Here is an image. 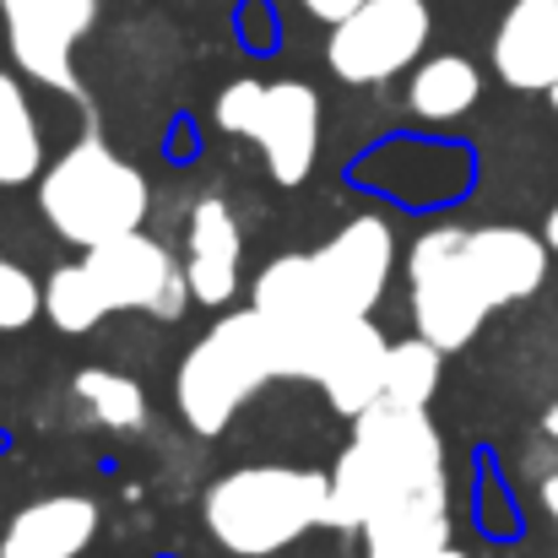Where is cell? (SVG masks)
Masks as SVG:
<instances>
[{
	"mask_svg": "<svg viewBox=\"0 0 558 558\" xmlns=\"http://www.w3.org/2000/svg\"><path fill=\"white\" fill-rule=\"evenodd\" d=\"M390 266H396V233L385 217L364 211L348 228H337L315 255H282L255 277L250 310L266 315L271 331L282 337L288 379H310L315 348L337 326L369 320L390 282Z\"/></svg>",
	"mask_w": 558,
	"mask_h": 558,
	"instance_id": "1",
	"label": "cell"
},
{
	"mask_svg": "<svg viewBox=\"0 0 558 558\" xmlns=\"http://www.w3.org/2000/svg\"><path fill=\"white\" fill-rule=\"evenodd\" d=\"M423 488H450L445 483V445L428 412L374 401L369 412L353 417V439L337 456L331 472V499H326V526L337 532H364L374 510L423 494Z\"/></svg>",
	"mask_w": 558,
	"mask_h": 558,
	"instance_id": "2",
	"label": "cell"
},
{
	"mask_svg": "<svg viewBox=\"0 0 558 558\" xmlns=\"http://www.w3.org/2000/svg\"><path fill=\"white\" fill-rule=\"evenodd\" d=\"M331 477L304 466H239L217 477L201 499L211 543L233 558H271L326 526Z\"/></svg>",
	"mask_w": 558,
	"mask_h": 558,
	"instance_id": "3",
	"label": "cell"
},
{
	"mask_svg": "<svg viewBox=\"0 0 558 558\" xmlns=\"http://www.w3.org/2000/svg\"><path fill=\"white\" fill-rule=\"evenodd\" d=\"M153 190L142 180L136 163H125L109 142L82 136L76 147H65L49 174L38 180V211L44 222L76 244V250H98L109 239H125L142 228Z\"/></svg>",
	"mask_w": 558,
	"mask_h": 558,
	"instance_id": "4",
	"label": "cell"
},
{
	"mask_svg": "<svg viewBox=\"0 0 558 558\" xmlns=\"http://www.w3.org/2000/svg\"><path fill=\"white\" fill-rule=\"evenodd\" d=\"M271 379H288V353H282V337L271 331L266 315L255 310H239L228 315L222 326H211L180 364L174 379V401H180V417H185L195 434H222L239 407L266 390Z\"/></svg>",
	"mask_w": 558,
	"mask_h": 558,
	"instance_id": "5",
	"label": "cell"
},
{
	"mask_svg": "<svg viewBox=\"0 0 558 558\" xmlns=\"http://www.w3.org/2000/svg\"><path fill=\"white\" fill-rule=\"evenodd\" d=\"M217 125L255 142L277 185H304L320 158V98L304 82L239 76L217 93Z\"/></svg>",
	"mask_w": 558,
	"mask_h": 558,
	"instance_id": "6",
	"label": "cell"
},
{
	"mask_svg": "<svg viewBox=\"0 0 558 558\" xmlns=\"http://www.w3.org/2000/svg\"><path fill=\"white\" fill-rule=\"evenodd\" d=\"M407 288H412V326L439 353L466 348L494 315L466 255V228H428L407 255Z\"/></svg>",
	"mask_w": 558,
	"mask_h": 558,
	"instance_id": "7",
	"label": "cell"
},
{
	"mask_svg": "<svg viewBox=\"0 0 558 558\" xmlns=\"http://www.w3.org/2000/svg\"><path fill=\"white\" fill-rule=\"evenodd\" d=\"M428 33H434L428 0H364L348 22L331 27L326 65L348 87H379L423 60Z\"/></svg>",
	"mask_w": 558,
	"mask_h": 558,
	"instance_id": "8",
	"label": "cell"
},
{
	"mask_svg": "<svg viewBox=\"0 0 558 558\" xmlns=\"http://www.w3.org/2000/svg\"><path fill=\"white\" fill-rule=\"evenodd\" d=\"M87 277L98 282V299L104 310H142V315H158V320H174L185 315L190 304V282L185 266L174 260L169 244H158L153 233H125V239H109L98 250L82 255Z\"/></svg>",
	"mask_w": 558,
	"mask_h": 558,
	"instance_id": "9",
	"label": "cell"
},
{
	"mask_svg": "<svg viewBox=\"0 0 558 558\" xmlns=\"http://www.w3.org/2000/svg\"><path fill=\"white\" fill-rule=\"evenodd\" d=\"M0 22H5V44L22 76L82 98L76 44L93 33L98 0H0Z\"/></svg>",
	"mask_w": 558,
	"mask_h": 558,
	"instance_id": "10",
	"label": "cell"
},
{
	"mask_svg": "<svg viewBox=\"0 0 558 558\" xmlns=\"http://www.w3.org/2000/svg\"><path fill=\"white\" fill-rule=\"evenodd\" d=\"M385 331L374 320H348L337 326L320 348H315V364H310V379L326 390V401L342 412V417H359L379 401V374H385Z\"/></svg>",
	"mask_w": 558,
	"mask_h": 558,
	"instance_id": "11",
	"label": "cell"
},
{
	"mask_svg": "<svg viewBox=\"0 0 558 558\" xmlns=\"http://www.w3.org/2000/svg\"><path fill=\"white\" fill-rule=\"evenodd\" d=\"M494 71L515 93L558 87V0H515L494 33Z\"/></svg>",
	"mask_w": 558,
	"mask_h": 558,
	"instance_id": "12",
	"label": "cell"
},
{
	"mask_svg": "<svg viewBox=\"0 0 558 558\" xmlns=\"http://www.w3.org/2000/svg\"><path fill=\"white\" fill-rule=\"evenodd\" d=\"M466 255H472V271H477L488 304L505 310V304H521L543 288L554 250H548V239H537L526 228L494 222V228H466Z\"/></svg>",
	"mask_w": 558,
	"mask_h": 558,
	"instance_id": "13",
	"label": "cell"
},
{
	"mask_svg": "<svg viewBox=\"0 0 558 558\" xmlns=\"http://www.w3.org/2000/svg\"><path fill=\"white\" fill-rule=\"evenodd\" d=\"M239 266H244V228H239L233 206L211 195V201H201L190 211V255H185L190 299L228 304L239 293Z\"/></svg>",
	"mask_w": 558,
	"mask_h": 558,
	"instance_id": "14",
	"label": "cell"
},
{
	"mask_svg": "<svg viewBox=\"0 0 558 558\" xmlns=\"http://www.w3.org/2000/svg\"><path fill=\"white\" fill-rule=\"evenodd\" d=\"M98 537V505L82 494H49L16 510L0 537V558H82Z\"/></svg>",
	"mask_w": 558,
	"mask_h": 558,
	"instance_id": "15",
	"label": "cell"
},
{
	"mask_svg": "<svg viewBox=\"0 0 558 558\" xmlns=\"http://www.w3.org/2000/svg\"><path fill=\"white\" fill-rule=\"evenodd\" d=\"M364 537L369 558H428L450 548V488H423L374 510Z\"/></svg>",
	"mask_w": 558,
	"mask_h": 558,
	"instance_id": "16",
	"label": "cell"
},
{
	"mask_svg": "<svg viewBox=\"0 0 558 558\" xmlns=\"http://www.w3.org/2000/svg\"><path fill=\"white\" fill-rule=\"evenodd\" d=\"M483 98V71L466 54H428L412 65V87H407V109L423 125H445L472 114V104Z\"/></svg>",
	"mask_w": 558,
	"mask_h": 558,
	"instance_id": "17",
	"label": "cell"
},
{
	"mask_svg": "<svg viewBox=\"0 0 558 558\" xmlns=\"http://www.w3.org/2000/svg\"><path fill=\"white\" fill-rule=\"evenodd\" d=\"M44 174V136L38 114L16 76L0 71V185H27Z\"/></svg>",
	"mask_w": 558,
	"mask_h": 558,
	"instance_id": "18",
	"label": "cell"
},
{
	"mask_svg": "<svg viewBox=\"0 0 558 558\" xmlns=\"http://www.w3.org/2000/svg\"><path fill=\"white\" fill-rule=\"evenodd\" d=\"M439 359H445V353H439L434 342H423V337L390 342L385 374H379V401L428 412V401H434V390H439Z\"/></svg>",
	"mask_w": 558,
	"mask_h": 558,
	"instance_id": "19",
	"label": "cell"
},
{
	"mask_svg": "<svg viewBox=\"0 0 558 558\" xmlns=\"http://www.w3.org/2000/svg\"><path fill=\"white\" fill-rule=\"evenodd\" d=\"M44 315H49L54 331H65V337H87L93 326L109 320V310H104V299H98V282L87 277L82 260H76V266H60V271L44 282Z\"/></svg>",
	"mask_w": 558,
	"mask_h": 558,
	"instance_id": "20",
	"label": "cell"
},
{
	"mask_svg": "<svg viewBox=\"0 0 558 558\" xmlns=\"http://www.w3.org/2000/svg\"><path fill=\"white\" fill-rule=\"evenodd\" d=\"M76 396H82L87 412H93L104 428H114V434H131V428L147 423V396H142V385L114 369H82L76 374Z\"/></svg>",
	"mask_w": 558,
	"mask_h": 558,
	"instance_id": "21",
	"label": "cell"
},
{
	"mask_svg": "<svg viewBox=\"0 0 558 558\" xmlns=\"http://www.w3.org/2000/svg\"><path fill=\"white\" fill-rule=\"evenodd\" d=\"M44 315V282L27 277L22 266L0 260V331H22Z\"/></svg>",
	"mask_w": 558,
	"mask_h": 558,
	"instance_id": "22",
	"label": "cell"
},
{
	"mask_svg": "<svg viewBox=\"0 0 558 558\" xmlns=\"http://www.w3.org/2000/svg\"><path fill=\"white\" fill-rule=\"evenodd\" d=\"M299 5H304L310 16H320V22H331V27H337V22H348L364 0H299Z\"/></svg>",
	"mask_w": 558,
	"mask_h": 558,
	"instance_id": "23",
	"label": "cell"
},
{
	"mask_svg": "<svg viewBox=\"0 0 558 558\" xmlns=\"http://www.w3.org/2000/svg\"><path fill=\"white\" fill-rule=\"evenodd\" d=\"M543 510H548V521L558 526V472L548 477V483H543Z\"/></svg>",
	"mask_w": 558,
	"mask_h": 558,
	"instance_id": "24",
	"label": "cell"
},
{
	"mask_svg": "<svg viewBox=\"0 0 558 558\" xmlns=\"http://www.w3.org/2000/svg\"><path fill=\"white\" fill-rule=\"evenodd\" d=\"M543 239H548V250H558V206L548 211V233H543Z\"/></svg>",
	"mask_w": 558,
	"mask_h": 558,
	"instance_id": "25",
	"label": "cell"
},
{
	"mask_svg": "<svg viewBox=\"0 0 558 558\" xmlns=\"http://www.w3.org/2000/svg\"><path fill=\"white\" fill-rule=\"evenodd\" d=\"M543 428H548V434H554V439H558V401H554V407H548V417H543Z\"/></svg>",
	"mask_w": 558,
	"mask_h": 558,
	"instance_id": "26",
	"label": "cell"
},
{
	"mask_svg": "<svg viewBox=\"0 0 558 558\" xmlns=\"http://www.w3.org/2000/svg\"><path fill=\"white\" fill-rule=\"evenodd\" d=\"M428 558H466V554H456V548H439V554H428Z\"/></svg>",
	"mask_w": 558,
	"mask_h": 558,
	"instance_id": "27",
	"label": "cell"
},
{
	"mask_svg": "<svg viewBox=\"0 0 558 558\" xmlns=\"http://www.w3.org/2000/svg\"><path fill=\"white\" fill-rule=\"evenodd\" d=\"M548 98H554V109H558V87H554V93H548Z\"/></svg>",
	"mask_w": 558,
	"mask_h": 558,
	"instance_id": "28",
	"label": "cell"
}]
</instances>
